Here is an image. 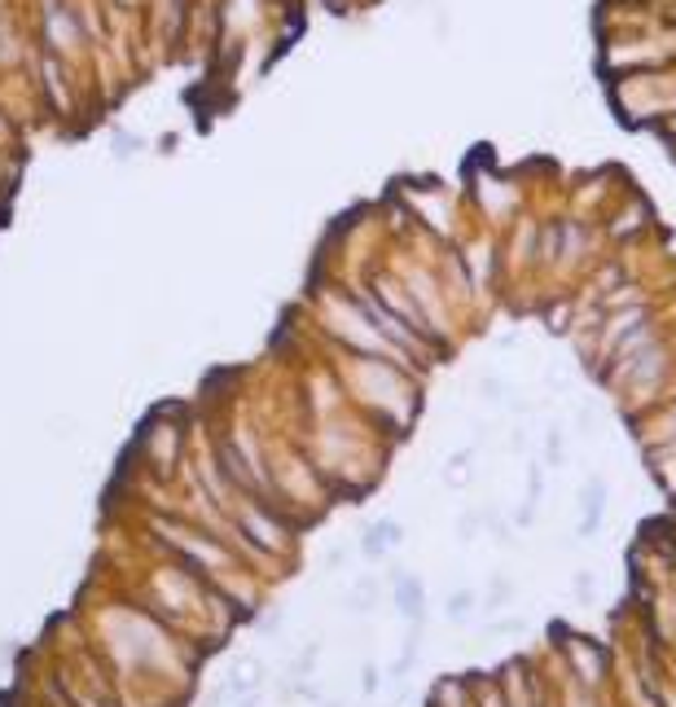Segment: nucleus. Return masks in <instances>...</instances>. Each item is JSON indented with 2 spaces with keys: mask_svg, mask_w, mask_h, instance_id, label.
<instances>
[{
  "mask_svg": "<svg viewBox=\"0 0 676 707\" xmlns=\"http://www.w3.org/2000/svg\"><path fill=\"white\" fill-rule=\"evenodd\" d=\"M48 35H53V44H75L79 26L70 22V13H66V9H48Z\"/></svg>",
  "mask_w": 676,
  "mask_h": 707,
  "instance_id": "f257e3e1",
  "label": "nucleus"
}]
</instances>
